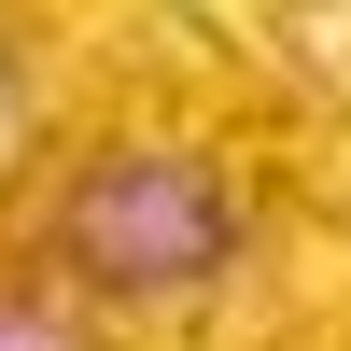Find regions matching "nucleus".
Wrapping results in <instances>:
<instances>
[{
    "instance_id": "1",
    "label": "nucleus",
    "mask_w": 351,
    "mask_h": 351,
    "mask_svg": "<svg viewBox=\"0 0 351 351\" xmlns=\"http://www.w3.org/2000/svg\"><path fill=\"white\" fill-rule=\"evenodd\" d=\"M239 253V183L197 155H99L71 197H56V267L84 295L141 309V295H183Z\"/></svg>"
},
{
    "instance_id": "2",
    "label": "nucleus",
    "mask_w": 351,
    "mask_h": 351,
    "mask_svg": "<svg viewBox=\"0 0 351 351\" xmlns=\"http://www.w3.org/2000/svg\"><path fill=\"white\" fill-rule=\"evenodd\" d=\"M0 351H84L56 309H28V295H0Z\"/></svg>"
}]
</instances>
